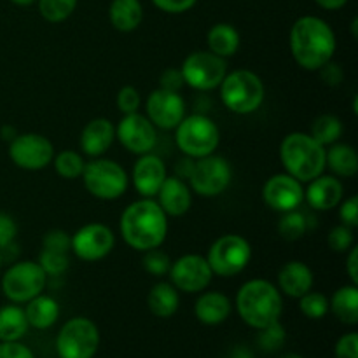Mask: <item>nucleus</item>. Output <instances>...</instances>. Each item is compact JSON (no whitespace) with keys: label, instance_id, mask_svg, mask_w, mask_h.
I'll list each match as a JSON object with an SVG mask.
<instances>
[{"label":"nucleus","instance_id":"obj_22","mask_svg":"<svg viewBox=\"0 0 358 358\" xmlns=\"http://www.w3.org/2000/svg\"><path fill=\"white\" fill-rule=\"evenodd\" d=\"M115 138V126L108 119L96 117L91 119L83 128L79 136V145L86 156L101 157Z\"/></svg>","mask_w":358,"mask_h":358},{"label":"nucleus","instance_id":"obj_1","mask_svg":"<svg viewBox=\"0 0 358 358\" xmlns=\"http://www.w3.org/2000/svg\"><path fill=\"white\" fill-rule=\"evenodd\" d=\"M290 52L297 65L317 72L332 62L336 52V34L331 24L317 16H303L290 28Z\"/></svg>","mask_w":358,"mask_h":358},{"label":"nucleus","instance_id":"obj_57","mask_svg":"<svg viewBox=\"0 0 358 358\" xmlns=\"http://www.w3.org/2000/svg\"><path fill=\"white\" fill-rule=\"evenodd\" d=\"M0 275H2V255H0Z\"/></svg>","mask_w":358,"mask_h":358},{"label":"nucleus","instance_id":"obj_31","mask_svg":"<svg viewBox=\"0 0 358 358\" xmlns=\"http://www.w3.org/2000/svg\"><path fill=\"white\" fill-rule=\"evenodd\" d=\"M28 320L23 308L7 304L0 308V343L20 341L28 331Z\"/></svg>","mask_w":358,"mask_h":358},{"label":"nucleus","instance_id":"obj_18","mask_svg":"<svg viewBox=\"0 0 358 358\" xmlns=\"http://www.w3.org/2000/svg\"><path fill=\"white\" fill-rule=\"evenodd\" d=\"M145 115L156 128L175 129L185 115V101L175 91L154 90L145 101Z\"/></svg>","mask_w":358,"mask_h":358},{"label":"nucleus","instance_id":"obj_17","mask_svg":"<svg viewBox=\"0 0 358 358\" xmlns=\"http://www.w3.org/2000/svg\"><path fill=\"white\" fill-rule=\"evenodd\" d=\"M262 198L271 210L280 213L297 210L304 201V187L289 173H276L266 180Z\"/></svg>","mask_w":358,"mask_h":358},{"label":"nucleus","instance_id":"obj_5","mask_svg":"<svg viewBox=\"0 0 358 358\" xmlns=\"http://www.w3.org/2000/svg\"><path fill=\"white\" fill-rule=\"evenodd\" d=\"M220 100L227 110L247 115L259 110L264 101L266 90L261 77L252 70H233L226 73L219 86Z\"/></svg>","mask_w":358,"mask_h":358},{"label":"nucleus","instance_id":"obj_46","mask_svg":"<svg viewBox=\"0 0 358 358\" xmlns=\"http://www.w3.org/2000/svg\"><path fill=\"white\" fill-rule=\"evenodd\" d=\"M198 0H152L154 6L168 14H182L196 6Z\"/></svg>","mask_w":358,"mask_h":358},{"label":"nucleus","instance_id":"obj_54","mask_svg":"<svg viewBox=\"0 0 358 358\" xmlns=\"http://www.w3.org/2000/svg\"><path fill=\"white\" fill-rule=\"evenodd\" d=\"M13 3H16V6H21V7H27V6H31L34 2H37V0H10Z\"/></svg>","mask_w":358,"mask_h":358},{"label":"nucleus","instance_id":"obj_52","mask_svg":"<svg viewBox=\"0 0 358 358\" xmlns=\"http://www.w3.org/2000/svg\"><path fill=\"white\" fill-rule=\"evenodd\" d=\"M17 131L16 128H13V126H2V129H0V136H2L6 142H10V140L16 138Z\"/></svg>","mask_w":358,"mask_h":358},{"label":"nucleus","instance_id":"obj_40","mask_svg":"<svg viewBox=\"0 0 358 358\" xmlns=\"http://www.w3.org/2000/svg\"><path fill=\"white\" fill-rule=\"evenodd\" d=\"M38 264H41V268L44 269V273L48 276H59L69 269L70 261L66 257V254L42 248L41 255H38Z\"/></svg>","mask_w":358,"mask_h":358},{"label":"nucleus","instance_id":"obj_7","mask_svg":"<svg viewBox=\"0 0 358 358\" xmlns=\"http://www.w3.org/2000/svg\"><path fill=\"white\" fill-rule=\"evenodd\" d=\"M83 182L86 191L93 198L103 201H114L126 192L129 178L124 168L112 159L94 157L93 161L84 164Z\"/></svg>","mask_w":358,"mask_h":358},{"label":"nucleus","instance_id":"obj_44","mask_svg":"<svg viewBox=\"0 0 358 358\" xmlns=\"http://www.w3.org/2000/svg\"><path fill=\"white\" fill-rule=\"evenodd\" d=\"M17 236V224L9 213L0 212V250L10 247Z\"/></svg>","mask_w":358,"mask_h":358},{"label":"nucleus","instance_id":"obj_9","mask_svg":"<svg viewBox=\"0 0 358 358\" xmlns=\"http://www.w3.org/2000/svg\"><path fill=\"white\" fill-rule=\"evenodd\" d=\"M252 259V247L240 234H224L210 247L206 261L213 275L220 278H233L240 275Z\"/></svg>","mask_w":358,"mask_h":358},{"label":"nucleus","instance_id":"obj_19","mask_svg":"<svg viewBox=\"0 0 358 358\" xmlns=\"http://www.w3.org/2000/svg\"><path fill=\"white\" fill-rule=\"evenodd\" d=\"M168 177L163 159L152 152L142 154L133 166L131 180L142 198H154Z\"/></svg>","mask_w":358,"mask_h":358},{"label":"nucleus","instance_id":"obj_50","mask_svg":"<svg viewBox=\"0 0 358 358\" xmlns=\"http://www.w3.org/2000/svg\"><path fill=\"white\" fill-rule=\"evenodd\" d=\"M346 254H348V257H346V273H348L353 285H357L358 283V247L357 245H353Z\"/></svg>","mask_w":358,"mask_h":358},{"label":"nucleus","instance_id":"obj_15","mask_svg":"<svg viewBox=\"0 0 358 358\" xmlns=\"http://www.w3.org/2000/svg\"><path fill=\"white\" fill-rule=\"evenodd\" d=\"M115 247V234L110 227L100 222H91L73 233L70 250L80 261L96 262L107 257Z\"/></svg>","mask_w":358,"mask_h":358},{"label":"nucleus","instance_id":"obj_43","mask_svg":"<svg viewBox=\"0 0 358 358\" xmlns=\"http://www.w3.org/2000/svg\"><path fill=\"white\" fill-rule=\"evenodd\" d=\"M338 206L341 224L355 229L358 226V196H350L348 199H343Z\"/></svg>","mask_w":358,"mask_h":358},{"label":"nucleus","instance_id":"obj_29","mask_svg":"<svg viewBox=\"0 0 358 358\" xmlns=\"http://www.w3.org/2000/svg\"><path fill=\"white\" fill-rule=\"evenodd\" d=\"M206 42H208L210 52L227 59L236 55L238 48H240V34L233 24L217 23L208 30Z\"/></svg>","mask_w":358,"mask_h":358},{"label":"nucleus","instance_id":"obj_11","mask_svg":"<svg viewBox=\"0 0 358 358\" xmlns=\"http://www.w3.org/2000/svg\"><path fill=\"white\" fill-rule=\"evenodd\" d=\"M231 180H233V170L229 161L222 156H217L215 152L196 159L189 173L191 189L203 198L220 196L229 187Z\"/></svg>","mask_w":358,"mask_h":358},{"label":"nucleus","instance_id":"obj_45","mask_svg":"<svg viewBox=\"0 0 358 358\" xmlns=\"http://www.w3.org/2000/svg\"><path fill=\"white\" fill-rule=\"evenodd\" d=\"M336 358H358V334L348 332L336 343Z\"/></svg>","mask_w":358,"mask_h":358},{"label":"nucleus","instance_id":"obj_3","mask_svg":"<svg viewBox=\"0 0 358 358\" xmlns=\"http://www.w3.org/2000/svg\"><path fill=\"white\" fill-rule=\"evenodd\" d=\"M236 311L252 329L268 327L282 317V292L269 280H248L236 294Z\"/></svg>","mask_w":358,"mask_h":358},{"label":"nucleus","instance_id":"obj_35","mask_svg":"<svg viewBox=\"0 0 358 358\" xmlns=\"http://www.w3.org/2000/svg\"><path fill=\"white\" fill-rule=\"evenodd\" d=\"M278 233L283 240L297 241L306 234V217L297 210L285 212L278 222Z\"/></svg>","mask_w":358,"mask_h":358},{"label":"nucleus","instance_id":"obj_13","mask_svg":"<svg viewBox=\"0 0 358 358\" xmlns=\"http://www.w3.org/2000/svg\"><path fill=\"white\" fill-rule=\"evenodd\" d=\"M9 157L21 170H44L52 163L55 145L51 140L38 133H17L16 138L9 142Z\"/></svg>","mask_w":358,"mask_h":358},{"label":"nucleus","instance_id":"obj_8","mask_svg":"<svg viewBox=\"0 0 358 358\" xmlns=\"http://www.w3.org/2000/svg\"><path fill=\"white\" fill-rule=\"evenodd\" d=\"M45 283L48 275L37 261H20L0 275L3 296L14 304H27L42 294Z\"/></svg>","mask_w":358,"mask_h":358},{"label":"nucleus","instance_id":"obj_16","mask_svg":"<svg viewBox=\"0 0 358 358\" xmlns=\"http://www.w3.org/2000/svg\"><path fill=\"white\" fill-rule=\"evenodd\" d=\"M115 138L128 152L142 156L154 150L157 143V131L147 115L133 112L126 114L115 126Z\"/></svg>","mask_w":358,"mask_h":358},{"label":"nucleus","instance_id":"obj_55","mask_svg":"<svg viewBox=\"0 0 358 358\" xmlns=\"http://www.w3.org/2000/svg\"><path fill=\"white\" fill-rule=\"evenodd\" d=\"M280 358H303V357L297 355V353H285V355H282Z\"/></svg>","mask_w":358,"mask_h":358},{"label":"nucleus","instance_id":"obj_41","mask_svg":"<svg viewBox=\"0 0 358 358\" xmlns=\"http://www.w3.org/2000/svg\"><path fill=\"white\" fill-rule=\"evenodd\" d=\"M140 103H142V98H140L138 90L133 86L121 87L117 96H115V105H117V108L124 115L133 114V112H138Z\"/></svg>","mask_w":358,"mask_h":358},{"label":"nucleus","instance_id":"obj_47","mask_svg":"<svg viewBox=\"0 0 358 358\" xmlns=\"http://www.w3.org/2000/svg\"><path fill=\"white\" fill-rule=\"evenodd\" d=\"M184 77H182L180 69H166L159 77V87L161 90H166V91H178L182 90L184 86Z\"/></svg>","mask_w":358,"mask_h":358},{"label":"nucleus","instance_id":"obj_38","mask_svg":"<svg viewBox=\"0 0 358 358\" xmlns=\"http://www.w3.org/2000/svg\"><path fill=\"white\" fill-rule=\"evenodd\" d=\"M327 245L332 252L336 254H346L350 248L355 245V234H353L352 227L339 224V226L332 227L327 234Z\"/></svg>","mask_w":358,"mask_h":358},{"label":"nucleus","instance_id":"obj_20","mask_svg":"<svg viewBox=\"0 0 358 358\" xmlns=\"http://www.w3.org/2000/svg\"><path fill=\"white\" fill-rule=\"evenodd\" d=\"M308 184L310 185L308 189H304V199L311 208L318 210V212H329L343 201L345 187L334 175L322 173L320 177L313 178Z\"/></svg>","mask_w":358,"mask_h":358},{"label":"nucleus","instance_id":"obj_48","mask_svg":"<svg viewBox=\"0 0 358 358\" xmlns=\"http://www.w3.org/2000/svg\"><path fill=\"white\" fill-rule=\"evenodd\" d=\"M0 358H35L31 350L20 341L0 343Z\"/></svg>","mask_w":358,"mask_h":358},{"label":"nucleus","instance_id":"obj_53","mask_svg":"<svg viewBox=\"0 0 358 358\" xmlns=\"http://www.w3.org/2000/svg\"><path fill=\"white\" fill-rule=\"evenodd\" d=\"M231 358H254V355H252L250 350L247 348H236L233 352V355H231Z\"/></svg>","mask_w":358,"mask_h":358},{"label":"nucleus","instance_id":"obj_2","mask_svg":"<svg viewBox=\"0 0 358 358\" xmlns=\"http://www.w3.org/2000/svg\"><path fill=\"white\" fill-rule=\"evenodd\" d=\"M119 229L124 243L133 250H152L166 240L168 215L152 198H142L126 206Z\"/></svg>","mask_w":358,"mask_h":358},{"label":"nucleus","instance_id":"obj_49","mask_svg":"<svg viewBox=\"0 0 358 358\" xmlns=\"http://www.w3.org/2000/svg\"><path fill=\"white\" fill-rule=\"evenodd\" d=\"M320 72L322 79H324L325 84H329V86H338L343 80V70L339 69V65H336V63L332 62H329L327 65L322 66Z\"/></svg>","mask_w":358,"mask_h":358},{"label":"nucleus","instance_id":"obj_4","mask_svg":"<svg viewBox=\"0 0 358 358\" xmlns=\"http://www.w3.org/2000/svg\"><path fill=\"white\" fill-rule=\"evenodd\" d=\"M325 150L327 147L318 143L310 133L294 131L282 140L280 159L285 173L306 184L325 171Z\"/></svg>","mask_w":358,"mask_h":358},{"label":"nucleus","instance_id":"obj_36","mask_svg":"<svg viewBox=\"0 0 358 358\" xmlns=\"http://www.w3.org/2000/svg\"><path fill=\"white\" fill-rule=\"evenodd\" d=\"M299 310L310 320H320L329 313V299L325 294L310 290L299 297Z\"/></svg>","mask_w":358,"mask_h":358},{"label":"nucleus","instance_id":"obj_27","mask_svg":"<svg viewBox=\"0 0 358 358\" xmlns=\"http://www.w3.org/2000/svg\"><path fill=\"white\" fill-rule=\"evenodd\" d=\"M24 315H27L28 325L38 331L52 327L59 318V304L52 297L38 294L37 297L30 299L24 306Z\"/></svg>","mask_w":358,"mask_h":358},{"label":"nucleus","instance_id":"obj_10","mask_svg":"<svg viewBox=\"0 0 358 358\" xmlns=\"http://www.w3.org/2000/svg\"><path fill=\"white\" fill-rule=\"evenodd\" d=\"M100 346V331L86 317H76L65 322L56 338L59 358H93Z\"/></svg>","mask_w":358,"mask_h":358},{"label":"nucleus","instance_id":"obj_14","mask_svg":"<svg viewBox=\"0 0 358 358\" xmlns=\"http://www.w3.org/2000/svg\"><path fill=\"white\" fill-rule=\"evenodd\" d=\"M170 283L185 294H199L210 285L213 273L206 257L199 254H187L171 261Z\"/></svg>","mask_w":358,"mask_h":358},{"label":"nucleus","instance_id":"obj_21","mask_svg":"<svg viewBox=\"0 0 358 358\" xmlns=\"http://www.w3.org/2000/svg\"><path fill=\"white\" fill-rule=\"evenodd\" d=\"M157 205L168 217H182L191 210V187L180 177H166L157 191Z\"/></svg>","mask_w":358,"mask_h":358},{"label":"nucleus","instance_id":"obj_24","mask_svg":"<svg viewBox=\"0 0 358 358\" xmlns=\"http://www.w3.org/2000/svg\"><path fill=\"white\" fill-rule=\"evenodd\" d=\"M233 304L222 292H203L194 304V315L201 324L220 325L229 318Z\"/></svg>","mask_w":358,"mask_h":358},{"label":"nucleus","instance_id":"obj_23","mask_svg":"<svg viewBox=\"0 0 358 358\" xmlns=\"http://www.w3.org/2000/svg\"><path fill=\"white\" fill-rule=\"evenodd\" d=\"M313 271L301 261L287 262L278 273V290L294 299H299L301 296L313 290Z\"/></svg>","mask_w":358,"mask_h":358},{"label":"nucleus","instance_id":"obj_56","mask_svg":"<svg viewBox=\"0 0 358 358\" xmlns=\"http://www.w3.org/2000/svg\"><path fill=\"white\" fill-rule=\"evenodd\" d=\"M357 24H358V20L355 17V20L352 21V28H353V37H357Z\"/></svg>","mask_w":358,"mask_h":358},{"label":"nucleus","instance_id":"obj_42","mask_svg":"<svg viewBox=\"0 0 358 358\" xmlns=\"http://www.w3.org/2000/svg\"><path fill=\"white\" fill-rule=\"evenodd\" d=\"M70 243H72V236L63 229H51L45 233L44 240H42V247L45 250L62 252V254H69Z\"/></svg>","mask_w":358,"mask_h":358},{"label":"nucleus","instance_id":"obj_25","mask_svg":"<svg viewBox=\"0 0 358 358\" xmlns=\"http://www.w3.org/2000/svg\"><path fill=\"white\" fill-rule=\"evenodd\" d=\"M325 150V168L338 178H353L358 171V156L350 143H332Z\"/></svg>","mask_w":358,"mask_h":358},{"label":"nucleus","instance_id":"obj_34","mask_svg":"<svg viewBox=\"0 0 358 358\" xmlns=\"http://www.w3.org/2000/svg\"><path fill=\"white\" fill-rule=\"evenodd\" d=\"M79 0H37L38 13L49 23H62L76 10Z\"/></svg>","mask_w":358,"mask_h":358},{"label":"nucleus","instance_id":"obj_33","mask_svg":"<svg viewBox=\"0 0 358 358\" xmlns=\"http://www.w3.org/2000/svg\"><path fill=\"white\" fill-rule=\"evenodd\" d=\"M52 164H55L56 173L66 180H76L83 175L84 170V159L79 152L76 150H62V152L55 154L52 157Z\"/></svg>","mask_w":358,"mask_h":358},{"label":"nucleus","instance_id":"obj_32","mask_svg":"<svg viewBox=\"0 0 358 358\" xmlns=\"http://www.w3.org/2000/svg\"><path fill=\"white\" fill-rule=\"evenodd\" d=\"M310 135L324 147L338 142L343 135V122L334 114H322L311 124Z\"/></svg>","mask_w":358,"mask_h":358},{"label":"nucleus","instance_id":"obj_39","mask_svg":"<svg viewBox=\"0 0 358 358\" xmlns=\"http://www.w3.org/2000/svg\"><path fill=\"white\" fill-rule=\"evenodd\" d=\"M143 269L152 276H164L168 275L171 266V259L166 252L161 248H152V250L143 252Z\"/></svg>","mask_w":358,"mask_h":358},{"label":"nucleus","instance_id":"obj_12","mask_svg":"<svg viewBox=\"0 0 358 358\" xmlns=\"http://www.w3.org/2000/svg\"><path fill=\"white\" fill-rule=\"evenodd\" d=\"M182 77L187 86L196 91H212L220 86L227 73L226 59L210 51H194L180 66Z\"/></svg>","mask_w":358,"mask_h":358},{"label":"nucleus","instance_id":"obj_51","mask_svg":"<svg viewBox=\"0 0 358 358\" xmlns=\"http://www.w3.org/2000/svg\"><path fill=\"white\" fill-rule=\"evenodd\" d=\"M322 9H327V10H338L341 7H345L348 3V0H315Z\"/></svg>","mask_w":358,"mask_h":358},{"label":"nucleus","instance_id":"obj_28","mask_svg":"<svg viewBox=\"0 0 358 358\" xmlns=\"http://www.w3.org/2000/svg\"><path fill=\"white\" fill-rule=\"evenodd\" d=\"M180 306L178 290L170 282H159L149 290L147 296V308L157 318H170L177 313Z\"/></svg>","mask_w":358,"mask_h":358},{"label":"nucleus","instance_id":"obj_6","mask_svg":"<svg viewBox=\"0 0 358 358\" xmlns=\"http://www.w3.org/2000/svg\"><path fill=\"white\" fill-rule=\"evenodd\" d=\"M175 142L185 157L199 159L215 152L220 143V131L208 115H184L175 128Z\"/></svg>","mask_w":358,"mask_h":358},{"label":"nucleus","instance_id":"obj_26","mask_svg":"<svg viewBox=\"0 0 358 358\" xmlns=\"http://www.w3.org/2000/svg\"><path fill=\"white\" fill-rule=\"evenodd\" d=\"M112 27L122 34L136 30L143 20V6L140 0H112L108 7Z\"/></svg>","mask_w":358,"mask_h":358},{"label":"nucleus","instance_id":"obj_37","mask_svg":"<svg viewBox=\"0 0 358 358\" xmlns=\"http://www.w3.org/2000/svg\"><path fill=\"white\" fill-rule=\"evenodd\" d=\"M285 329L283 325L278 322L275 324L268 325L264 329H259V336H257V345L259 348L264 350L266 353H273V352H278L283 345H285Z\"/></svg>","mask_w":358,"mask_h":358},{"label":"nucleus","instance_id":"obj_30","mask_svg":"<svg viewBox=\"0 0 358 358\" xmlns=\"http://www.w3.org/2000/svg\"><path fill=\"white\" fill-rule=\"evenodd\" d=\"M329 310L334 313L341 324L355 325L358 324V287L345 285L339 287L329 301Z\"/></svg>","mask_w":358,"mask_h":358}]
</instances>
